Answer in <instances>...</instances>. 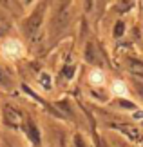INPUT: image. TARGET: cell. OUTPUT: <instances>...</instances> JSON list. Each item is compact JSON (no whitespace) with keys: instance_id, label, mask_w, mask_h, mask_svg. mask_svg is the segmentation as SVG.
<instances>
[{"instance_id":"1","label":"cell","mask_w":143,"mask_h":147,"mask_svg":"<svg viewBox=\"0 0 143 147\" xmlns=\"http://www.w3.org/2000/svg\"><path fill=\"white\" fill-rule=\"evenodd\" d=\"M2 53L5 58L9 60H16L20 56H24V44L20 40H15V38H9L2 44Z\"/></svg>"},{"instance_id":"2","label":"cell","mask_w":143,"mask_h":147,"mask_svg":"<svg viewBox=\"0 0 143 147\" xmlns=\"http://www.w3.org/2000/svg\"><path fill=\"white\" fill-rule=\"evenodd\" d=\"M89 80L93 86H103L105 84V73L101 69H93L89 73Z\"/></svg>"},{"instance_id":"3","label":"cell","mask_w":143,"mask_h":147,"mask_svg":"<svg viewBox=\"0 0 143 147\" xmlns=\"http://www.w3.org/2000/svg\"><path fill=\"white\" fill-rule=\"evenodd\" d=\"M111 93L116 94V96H127V94H129L127 84L122 82V80H116V82L112 84V87H111Z\"/></svg>"}]
</instances>
